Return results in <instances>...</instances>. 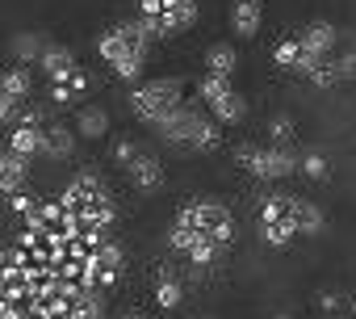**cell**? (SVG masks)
Listing matches in <instances>:
<instances>
[{
    "label": "cell",
    "mask_w": 356,
    "mask_h": 319,
    "mask_svg": "<svg viewBox=\"0 0 356 319\" xmlns=\"http://www.w3.org/2000/svg\"><path fill=\"white\" fill-rule=\"evenodd\" d=\"M235 235H239V223H235L227 202L193 198V202H185L176 210V219L168 227V248L181 260L206 269V265H214V260H222L231 252Z\"/></svg>",
    "instance_id": "cell-1"
},
{
    "label": "cell",
    "mask_w": 356,
    "mask_h": 319,
    "mask_svg": "<svg viewBox=\"0 0 356 319\" xmlns=\"http://www.w3.org/2000/svg\"><path fill=\"white\" fill-rule=\"evenodd\" d=\"M155 134H159L163 143H172V147H185V151H197V155H210V151L222 147V126H218L206 109H193L189 101H185L181 109H172V114L155 126Z\"/></svg>",
    "instance_id": "cell-2"
},
{
    "label": "cell",
    "mask_w": 356,
    "mask_h": 319,
    "mask_svg": "<svg viewBox=\"0 0 356 319\" xmlns=\"http://www.w3.org/2000/svg\"><path fill=\"white\" fill-rule=\"evenodd\" d=\"M147 51H151V34L143 30V22H118V26H109V30L97 38V55H101L122 80H138V76H143Z\"/></svg>",
    "instance_id": "cell-3"
},
{
    "label": "cell",
    "mask_w": 356,
    "mask_h": 319,
    "mask_svg": "<svg viewBox=\"0 0 356 319\" xmlns=\"http://www.w3.org/2000/svg\"><path fill=\"white\" fill-rule=\"evenodd\" d=\"M185 105V80L181 76H155V80H143V84H134V93H130V109H134V118L143 122V126H159L172 109H181Z\"/></svg>",
    "instance_id": "cell-4"
},
{
    "label": "cell",
    "mask_w": 356,
    "mask_h": 319,
    "mask_svg": "<svg viewBox=\"0 0 356 319\" xmlns=\"http://www.w3.org/2000/svg\"><path fill=\"white\" fill-rule=\"evenodd\" d=\"M256 227H260V240L268 248H289L298 235V194H268L256 210Z\"/></svg>",
    "instance_id": "cell-5"
},
{
    "label": "cell",
    "mask_w": 356,
    "mask_h": 319,
    "mask_svg": "<svg viewBox=\"0 0 356 319\" xmlns=\"http://www.w3.org/2000/svg\"><path fill=\"white\" fill-rule=\"evenodd\" d=\"M235 164L256 177V181H285L298 173V155L293 151H281V147H260V143H239L235 147Z\"/></svg>",
    "instance_id": "cell-6"
},
{
    "label": "cell",
    "mask_w": 356,
    "mask_h": 319,
    "mask_svg": "<svg viewBox=\"0 0 356 319\" xmlns=\"http://www.w3.org/2000/svg\"><path fill=\"white\" fill-rule=\"evenodd\" d=\"M197 97H202L206 114H210L218 126H239V122L248 118V97H243L227 76H202Z\"/></svg>",
    "instance_id": "cell-7"
},
{
    "label": "cell",
    "mask_w": 356,
    "mask_h": 319,
    "mask_svg": "<svg viewBox=\"0 0 356 319\" xmlns=\"http://www.w3.org/2000/svg\"><path fill=\"white\" fill-rule=\"evenodd\" d=\"M122 173H126V181L138 189V194H159L163 189V181H168V173H163V164H159V155H151V151H134L126 164H118Z\"/></svg>",
    "instance_id": "cell-8"
},
{
    "label": "cell",
    "mask_w": 356,
    "mask_h": 319,
    "mask_svg": "<svg viewBox=\"0 0 356 319\" xmlns=\"http://www.w3.org/2000/svg\"><path fill=\"white\" fill-rule=\"evenodd\" d=\"M76 155V130L59 118H51L42 126V147H38V160H72Z\"/></svg>",
    "instance_id": "cell-9"
},
{
    "label": "cell",
    "mask_w": 356,
    "mask_h": 319,
    "mask_svg": "<svg viewBox=\"0 0 356 319\" xmlns=\"http://www.w3.org/2000/svg\"><path fill=\"white\" fill-rule=\"evenodd\" d=\"M151 298H155L159 311H176V306L185 302V281H181V273H176L172 265H159V269H155V277H151Z\"/></svg>",
    "instance_id": "cell-10"
},
{
    "label": "cell",
    "mask_w": 356,
    "mask_h": 319,
    "mask_svg": "<svg viewBox=\"0 0 356 319\" xmlns=\"http://www.w3.org/2000/svg\"><path fill=\"white\" fill-rule=\"evenodd\" d=\"M34 68H38V72H42V76H47V80L55 84V80L72 76V72H76V68H84V63L76 59V51H72V47H63V42H47Z\"/></svg>",
    "instance_id": "cell-11"
},
{
    "label": "cell",
    "mask_w": 356,
    "mask_h": 319,
    "mask_svg": "<svg viewBox=\"0 0 356 319\" xmlns=\"http://www.w3.org/2000/svg\"><path fill=\"white\" fill-rule=\"evenodd\" d=\"M22 189H30V164H26V160H17L5 143H0V198L9 202Z\"/></svg>",
    "instance_id": "cell-12"
},
{
    "label": "cell",
    "mask_w": 356,
    "mask_h": 319,
    "mask_svg": "<svg viewBox=\"0 0 356 319\" xmlns=\"http://www.w3.org/2000/svg\"><path fill=\"white\" fill-rule=\"evenodd\" d=\"M298 42H302V51H306L310 59H331V55H335L339 34H335V26H331V22H310V26L298 34Z\"/></svg>",
    "instance_id": "cell-13"
},
{
    "label": "cell",
    "mask_w": 356,
    "mask_h": 319,
    "mask_svg": "<svg viewBox=\"0 0 356 319\" xmlns=\"http://www.w3.org/2000/svg\"><path fill=\"white\" fill-rule=\"evenodd\" d=\"M273 63L281 68V72H293V76H310L323 59H310L306 51H302V42L298 38H281L277 47H273Z\"/></svg>",
    "instance_id": "cell-14"
},
{
    "label": "cell",
    "mask_w": 356,
    "mask_h": 319,
    "mask_svg": "<svg viewBox=\"0 0 356 319\" xmlns=\"http://www.w3.org/2000/svg\"><path fill=\"white\" fill-rule=\"evenodd\" d=\"M260 26H264V0H235V5H231L235 38H256Z\"/></svg>",
    "instance_id": "cell-15"
},
{
    "label": "cell",
    "mask_w": 356,
    "mask_h": 319,
    "mask_svg": "<svg viewBox=\"0 0 356 319\" xmlns=\"http://www.w3.org/2000/svg\"><path fill=\"white\" fill-rule=\"evenodd\" d=\"M92 88V80H88V72L84 68H76L72 76H63V80H55L51 84V105L55 109H67V105H76L80 109V97Z\"/></svg>",
    "instance_id": "cell-16"
},
{
    "label": "cell",
    "mask_w": 356,
    "mask_h": 319,
    "mask_svg": "<svg viewBox=\"0 0 356 319\" xmlns=\"http://www.w3.org/2000/svg\"><path fill=\"white\" fill-rule=\"evenodd\" d=\"M72 130H76V139H88V143L105 139V134H109V109H105V105H80Z\"/></svg>",
    "instance_id": "cell-17"
},
{
    "label": "cell",
    "mask_w": 356,
    "mask_h": 319,
    "mask_svg": "<svg viewBox=\"0 0 356 319\" xmlns=\"http://www.w3.org/2000/svg\"><path fill=\"white\" fill-rule=\"evenodd\" d=\"M0 97H13V101H30L34 97V68L9 63L0 72Z\"/></svg>",
    "instance_id": "cell-18"
},
{
    "label": "cell",
    "mask_w": 356,
    "mask_h": 319,
    "mask_svg": "<svg viewBox=\"0 0 356 319\" xmlns=\"http://www.w3.org/2000/svg\"><path fill=\"white\" fill-rule=\"evenodd\" d=\"M42 47H47V38L34 34V30H17V34L9 38V55H13V63H22V68H34L38 55H42Z\"/></svg>",
    "instance_id": "cell-19"
},
{
    "label": "cell",
    "mask_w": 356,
    "mask_h": 319,
    "mask_svg": "<svg viewBox=\"0 0 356 319\" xmlns=\"http://www.w3.org/2000/svg\"><path fill=\"white\" fill-rule=\"evenodd\" d=\"M235 68H239V51L231 47V42H210L206 47V76H235Z\"/></svg>",
    "instance_id": "cell-20"
},
{
    "label": "cell",
    "mask_w": 356,
    "mask_h": 319,
    "mask_svg": "<svg viewBox=\"0 0 356 319\" xmlns=\"http://www.w3.org/2000/svg\"><path fill=\"white\" fill-rule=\"evenodd\" d=\"M327 231V215L318 202L310 198H298V235H323Z\"/></svg>",
    "instance_id": "cell-21"
},
{
    "label": "cell",
    "mask_w": 356,
    "mask_h": 319,
    "mask_svg": "<svg viewBox=\"0 0 356 319\" xmlns=\"http://www.w3.org/2000/svg\"><path fill=\"white\" fill-rule=\"evenodd\" d=\"M298 173L306 181H331V160L323 151H306V155H298Z\"/></svg>",
    "instance_id": "cell-22"
},
{
    "label": "cell",
    "mask_w": 356,
    "mask_h": 319,
    "mask_svg": "<svg viewBox=\"0 0 356 319\" xmlns=\"http://www.w3.org/2000/svg\"><path fill=\"white\" fill-rule=\"evenodd\" d=\"M293 139H298V126H293V118H289V114H277V118L268 122V147H281V151H289V147H293Z\"/></svg>",
    "instance_id": "cell-23"
},
{
    "label": "cell",
    "mask_w": 356,
    "mask_h": 319,
    "mask_svg": "<svg viewBox=\"0 0 356 319\" xmlns=\"http://www.w3.org/2000/svg\"><path fill=\"white\" fill-rule=\"evenodd\" d=\"M26 105H30V101H13V97H0V126H5V130H13V126L22 122Z\"/></svg>",
    "instance_id": "cell-24"
},
{
    "label": "cell",
    "mask_w": 356,
    "mask_h": 319,
    "mask_svg": "<svg viewBox=\"0 0 356 319\" xmlns=\"http://www.w3.org/2000/svg\"><path fill=\"white\" fill-rule=\"evenodd\" d=\"M306 80H310L314 88H335V84H339V72H335V59H323V63H318V68H314V72H310Z\"/></svg>",
    "instance_id": "cell-25"
},
{
    "label": "cell",
    "mask_w": 356,
    "mask_h": 319,
    "mask_svg": "<svg viewBox=\"0 0 356 319\" xmlns=\"http://www.w3.org/2000/svg\"><path fill=\"white\" fill-rule=\"evenodd\" d=\"M335 72H339V84H343V80H356V51L339 55V59H335Z\"/></svg>",
    "instance_id": "cell-26"
},
{
    "label": "cell",
    "mask_w": 356,
    "mask_h": 319,
    "mask_svg": "<svg viewBox=\"0 0 356 319\" xmlns=\"http://www.w3.org/2000/svg\"><path fill=\"white\" fill-rule=\"evenodd\" d=\"M343 306V294H335V290H323L318 294V311H327V315H335Z\"/></svg>",
    "instance_id": "cell-27"
},
{
    "label": "cell",
    "mask_w": 356,
    "mask_h": 319,
    "mask_svg": "<svg viewBox=\"0 0 356 319\" xmlns=\"http://www.w3.org/2000/svg\"><path fill=\"white\" fill-rule=\"evenodd\" d=\"M118 319H147V315H143V311H122Z\"/></svg>",
    "instance_id": "cell-28"
},
{
    "label": "cell",
    "mask_w": 356,
    "mask_h": 319,
    "mask_svg": "<svg viewBox=\"0 0 356 319\" xmlns=\"http://www.w3.org/2000/svg\"><path fill=\"white\" fill-rule=\"evenodd\" d=\"M348 311H352V319H356V298H348Z\"/></svg>",
    "instance_id": "cell-29"
},
{
    "label": "cell",
    "mask_w": 356,
    "mask_h": 319,
    "mask_svg": "<svg viewBox=\"0 0 356 319\" xmlns=\"http://www.w3.org/2000/svg\"><path fill=\"white\" fill-rule=\"evenodd\" d=\"M277 319H289V315H277Z\"/></svg>",
    "instance_id": "cell-30"
}]
</instances>
